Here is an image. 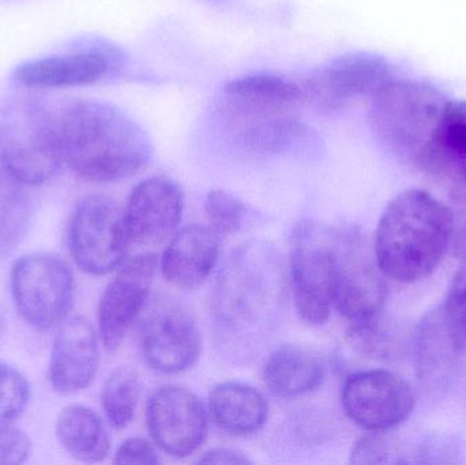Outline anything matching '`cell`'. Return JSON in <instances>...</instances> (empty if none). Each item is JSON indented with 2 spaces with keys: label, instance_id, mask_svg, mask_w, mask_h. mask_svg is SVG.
<instances>
[{
  "label": "cell",
  "instance_id": "cell-5",
  "mask_svg": "<svg viewBox=\"0 0 466 465\" xmlns=\"http://www.w3.org/2000/svg\"><path fill=\"white\" fill-rule=\"evenodd\" d=\"M59 101L37 95L15 96L0 114V163L24 185L46 182L63 163Z\"/></svg>",
  "mask_w": 466,
  "mask_h": 465
},
{
  "label": "cell",
  "instance_id": "cell-12",
  "mask_svg": "<svg viewBox=\"0 0 466 465\" xmlns=\"http://www.w3.org/2000/svg\"><path fill=\"white\" fill-rule=\"evenodd\" d=\"M345 414L370 433H385L401 426L412 415L415 395L401 377L388 370L350 374L341 390Z\"/></svg>",
  "mask_w": 466,
  "mask_h": 465
},
{
  "label": "cell",
  "instance_id": "cell-1",
  "mask_svg": "<svg viewBox=\"0 0 466 465\" xmlns=\"http://www.w3.org/2000/svg\"><path fill=\"white\" fill-rule=\"evenodd\" d=\"M288 280L279 251L263 242L240 246L221 270L212 314L218 347L235 359L254 357L276 330Z\"/></svg>",
  "mask_w": 466,
  "mask_h": 465
},
{
  "label": "cell",
  "instance_id": "cell-32",
  "mask_svg": "<svg viewBox=\"0 0 466 465\" xmlns=\"http://www.w3.org/2000/svg\"><path fill=\"white\" fill-rule=\"evenodd\" d=\"M114 463L156 465L160 463V458L147 440L133 437L123 441L117 448Z\"/></svg>",
  "mask_w": 466,
  "mask_h": 465
},
{
  "label": "cell",
  "instance_id": "cell-7",
  "mask_svg": "<svg viewBox=\"0 0 466 465\" xmlns=\"http://www.w3.org/2000/svg\"><path fill=\"white\" fill-rule=\"evenodd\" d=\"M288 278L293 305L309 325H323L334 308L336 229L306 224L293 238Z\"/></svg>",
  "mask_w": 466,
  "mask_h": 465
},
{
  "label": "cell",
  "instance_id": "cell-17",
  "mask_svg": "<svg viewBox=\"0 0 466 465\" xmlns=\"http://www.w3.org/2000/svg\"><path fill=\"white\" fill-rule=\"evenodd\" d=\"M123 54L114 45L97 44L73 54L22 63L14 71L16 82L30 89L85 86L122 67Z\"/></svg>",
  "mask_w": 466,
  "mask_h": 465
},
{
  "label": "cell",
  "instance_id": "cell-4",
  "mask_svg": "<svg viewBox=\"0 0 466 465\" xmlns=\"http://www.w3.org/2000/svg\"><path fill=\"white\" fill-rule=\"evenodd\" d=\"M451 207L419 188L402 191L380 216L374 238L378 264L399 283L424 280L451 248Z\"/></svg>",
  "mask_w": 466,
  "mask_h": 465
},
{
  "label": "cell",
  "instance_id": "cell-9",
  "mask_svg": "<svg viewBox=\"0 0 466 465\" xmlns=\"http://www.w3.org/2000/svg\"><path fill=\"white\" fill-rule=\"evenodd\" d=\"M130 243L125 210L111 197L90 194L76 205L68 227V248L79 269L93 276L116 270Z\"/></svg>",
  "mask_w": 466,
  "mask_h": 465
},
{
  "label": "cell",
  "instance_id": "cell-15",
  "mask_svg": "<svg viewBox=\"0 0 466 465\" xmlns=\"http://www.w3.org/2000/svg\"><path fill=\"white\" fill-rule=\"evenodd\" d=\"M158 259L153 253L125 259L98 303V330L109 351L119 349L147 305Z\"/></svg>",
  "mask_w": 466,
  "mask_h": 465
},
{
  "label": "cell",
  "instance_id": "cell-25",
  "mask_svg": "<svg viewBox=\"0 0 466 465\" xmlns=\"http://www.w3.org/2000/svg\"><path fill=\"white\" fill-rule=\"evenodd\" d=\"M33 204L24 183L0 168V256L11 253L29 231Z\"/></svg>",
  "mask_w": 466,
  "mask_h": 465
},
{
  "label": "cell",
  "instance_id": "cell-20",
  "mask_svg": "<svg viewBox=\"0 0 466 465\" xmlns=\"http://www.w3.org/2000/svg\"><path fill=\"white\" fill-rule=\"evenodd\" d=\"M322 358L303 346H281L262 366V379L268 392L282 399L300 398L314 392L325 379Z\"/></svg>",
  "mask_w": 466,
  "mask_h": 465
},
{
  "label": "cell",
  "instance_id": "cell-29",
  "mask_svg": "<svg viewBox=\"0 0 466 465\" xmlns=\"http://www.w3.org/2000/svg\"><path fill=\"white\" fill-rule=\"evenodd\" d=\"M30 388L15 369L0 363V423L18 420L29 404Z\"/></svg>",
  "mask_w": 466,
  "mask_h": 465
},
{
  "label": "cell",
  "instance_id": "cell-16",
  "mask_svg": "<svg viewBox=\"0 0 466 465\" xmlns=\"http://www.w3.org/2000/svg\"><path fill=\"white\" fill-rule=\"evenodd\" d=\"M183 210L185 194L175 180L166 177L142 180L131 191L125 209L130 242L160 245L177 232Z\"/></svg>",
  "mask_w": 466,
  "mask_h": 465
},
{
  "label": "cell",
  "instance_id": "cell-2",
  "mask_svg": "<svg viewBox=\"0 0 466 465\" xmlns=\"http://www.w3.org/2000/svg\"><path fill=\"white\" fill-rule=\"evenodd\" d=\"M216 106L229 141L244 152L288 155L314 141V131L301 119L303 93L293 79L268 73L232 79Z\"/></svg>",
  "mask_w": 466,
  "mask_h": 465
},
{
  "label": "cell",
  "instance_id": "cell-33",
  "mask_svg": "<svg viewBox=\"0 0 466 465\" xmlns=\"http://www.w3.org/2000/svg\"><path fill=\"white\" fill-rule=\"evenodd\" d=\"M199 463L244 465L251 464V460L238 450H228V448H216V450L204 453V456L199 458Z\"/></svg>",
  "mask_w": 466,
  "mask_h": 465
},
{
  "label": "cell",
  "instance_id": "cell-28",
  "mask_svg": "<svg viewBox=\"0 0 466 465\" xmlns=\"http://www.w3.org/2000/svg\"><path fill=\"white\" fill-rule=\"evenodd\" d=\"M390 431L370 433L355 442L350 450L352 464H401V442Z\"/></svg>",
  "mask_w": 466,
  "mask_h": 465
},
{
  "label": "cell",
  "instance_id": "cell-6",
  "mask_svg": "<svg viewBox=\"0 0 466 465\" xmlns=\"http://www.w3.org/2000/svg\"><path fill=\"white\" fill-rule=\"evenodd\" d=\"M449 103L432 85L394 79L371 98L370 125L389 152L419 166Z\"/></svg>",
  "mask_w": 466,
  "mask_h": 465
},
{
  "label": "cell",
  "instance_id": "cell-19",
  "mask_svg": "<svg viewBox=\"0 0 466 465\" xmlns=\"http://www.w3.org/2000/svg\"><path fill=\"white\" fill-rule=\"evenodd\" d=\"M220 238L210 227L197 224L175 232L161 257L164 278L177 288H199L220 258Z\"/></svg>",
  "mask_w": 466,
  "mask_h": 465
},
{
  "label": "cell",
  "instance_id": "cell-14",
  "mask_svg": "<svg viewBox=\"0 0 466 465\" xmlns=\"http://www.w3.org/2000/svg\"><path fill=\"white\" fill-rule=\"evenodd\" d=\"M147 430L153 442L172 458L193 455L204 444L209 415L196 393L179 385H166L147 404Z\"/></svg>",
  "mask_w": 466,
  "mask_h": 465
},
{
  "label": "cell",
  "instance_id": "cell-8",
  "mask_svg": "<svg viewBox=\"0 0 466 465\" xmlns=\"http://www.w3.org/2000/svg\"><path fill=\"white\" fill-rule=\"evenodd\" d=\"M385 273L375 256L374 240L358 228L336 229L334 308L350 324L382 313L388 297Z\"/></svg>",
  "mask_w": 466,
  "mask_h": 465
},
{
  "label": "cell",
  "instance_id": "cell-21",
  "mask_svg": "<svg viewBox=\"0 0 466 465\" xmlns=\"http://www.w3.org/2000/svg\"><path fill=\"white\" fill-rule=\"evenodd\" d=\"M213 422L232 436H251L268 422V403L262 392L251 385L226 381L216 385L208 399Z\"/></svg>",
  "mask_w": 466,
  "mask_h": 465
},
{
  "label": "cell",
  "instance_id": "cell-26",
  "mask_svg": "<svg viewBox=\"0 0 466 465\" xmlns=\"http://www.w3.org/2000/svg\"><path fill=\"white\" fill-rule=\"evenodd\" d=\"M141 379L131 368H117L106 379L101 395L104 412L109 425L116 430H125L136 417L141 399Z\"/></svg>",
  "mask_w": 466,
  "mask_h": 465
},
{
  "label": "cell",
  "instance_id": "cell-22",
  "mask_svg": "<svg viewBox=\"0 0 466 465\" xmlns=\"http://www.w3.org/2000/svg\"><path fill=\"white\" fill-rule=\"evenodd\" d=\"M419 166L466 187V100L451 101Z\"/></svg>",
  "mask_w": 466,
  "mask_h": 465
},
{
  "label": "cell",
  "instance_id": "cell-23",
  "mask_svg": "<svg viewBox=\"0 0 466 465\" xmlns=\"http://www.w3.org/2000/svg\"><path fill=\"white\" fill-rule=\"evenodd\" d=\"M421 341L442 360L466 355V261L449 288L445 303L424 319Z\"/></svg>",
  "mask_w": 466,
  "mask_h": 465
},
{
  "label": "cell",
  "instance_id": "cell-34",
  "mask_svg": "<svg viewBox=\"0 0 466 465\" xmlns=\"http://www.w3.org/2000/svg\"><path fill=\"white\" fill-rule=\"evenodd\" d=\"M5 317H3L2 311H0V338L3 336V332H5Z\"/></svg>",
  "mask_w": 466,
  "mask_h": 465
},
{
  "label": "cell",
  "instance_id": "cell-10",
  "mask_svg": "<svg viewBox=\"0 0 466 465\" xmlns=\"http://www.w3.org/2000/svg\"><path fill=\"white\" fill-rule=\"evenodd\" d=\"M10 281L16 310L30 327L46 332L66 321L74 278L65 261L51 254H29L14 264Z\"/></svg>",
  "mask_w": 466,
  "mask_h": 465
},
{
  "label": "cell",
  "instance_id": "cell-11",
  "mask_svg": "<svg viewBox=\"0 0 466 465\" xmlns=\"http://www.w3.org/2000/svg\"><path fill=\"white\" fill-rule=\"evenodd\" d=\"M390 63L371 52H350L304 76L298 84L304 106L334 114L361 97H374L394 81Z\"/></svg>",
  "mask_w": 466,
  "mask_h": 465
},
{
  "label": "cell",
  "instance_id": "cell-31",
  "mask_svg": "<svg viewBox=\"0 0 466 465\" xmlns=\"http://www.w3.org/2000/svg\"><path fill=\"white\" fill-rule=\"evenodd\" d=\"M451 248L459 258L466 261V187L454 186L451 197Z\"/></svg>",
  "mask_w": 466,
  "mask_h": 465
},
{
  "label": "cell",
  "instance_id": "cell-24",
  "mask_svg": "<svg viewBox=\"0 0 466 465\" xmlns=\"http://www.w3.org/2000/svg\"><path fill=\"white\" fill-rule=\"evenodd\" d=\"M56 437L63 450L76 460L97 463L111 450V439L104 420L87 407H65L56 420Z\"/></svg>",
  "mask_w": 466,
  "mask_h": 465
},
{
  "label": "cell",
  "instance_id": "cell-3",
  "mask_svg": "<svg viewBox=\"0 0 466 465\" xmlns=\"http://www.w3.org/2000/svg\"><path fill=\"white\" fill-rule=\"evenodd\" d=\"M63 163L87 182L117 183L152 160L147 131L122 109L97 100L60 103Z\"/></svg>",
  "mask_w": 466,
  "mask_h": 465
},
{
  "label": "cell",
  "instance_id": "cell-18",
  "mask_svg": "<svg viewBox=\"0 0 466 465\" xmlns=\"http://www.w3.org/2000/svg\"><path fill=\"white\" fill-rule=\"evenodd\" d=\"M98 340L84 317L66 319L57 330L49 362V381L62 395L89 387L98 369Z\"/></svg>",
  "mask_w": 466,
  "mask_h": 465
},
{
  "label": "cell",
  "instance_id": "cell-13",
  "mask_svg": "<svg viewBox=\"0 0 466 465\" xmlns=\"http://www.w3.org/2000/svg\"><path fill=\"white\" fill-rule=\"evenodd\" d=\"M145 362L164 374H182L198 362L202 332L183 306L161 300L153 306L139 330Z\"/></svg>",
  "mask_w": 466,
  "mask_h": 465
},
{
  "label": "cell",
  "instance_id": "cell-30",
  "mask_svg": "<svg viewBox=\"0 0 466 465\" xmlns=\"http://www.w3.org/2000/svg\"><path fill=\"white\" fill-rule=\"evenodd\" d=\"M30 452L32 442L24 431L11 423H0V464L25 463Z\"/></svg>",
  "mask_w": 466,
  "mask_h": 465
},
{
  "label": "cell",
  "instance_id": "cell-35",
  "mask_svg": "<svg viewBox=\"0 0 466 465\" xmlns=\"http://www.w3.org/2000/svg\"><path fill=\"white\" fill-rule=\"evenodd\" d=\"M220 2H221V0H220Z\"/></svg>",
  "mask_w": 466,
  "mask_h": 465
},
{
  "label": "cell",
  "instance_id": "cell-27",
  "mask_svg": "<svg viewBox=\"0 0 466 465\" xmlns=\"http://www.w3.org/2000/svg\"><path fill=\"white\" fill-rule=\"evenodd\" d=\"M205 213L210 228L220 237L240 232L248 218V207L224 190H212L205 199Z\"/></svg>",
  "mask_w": 466,
  "mask_h": 465
}]
</instances>
